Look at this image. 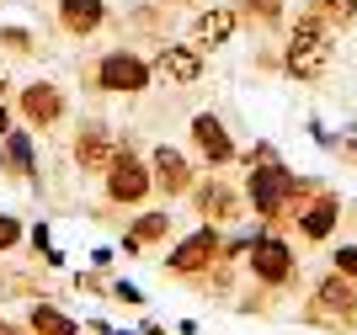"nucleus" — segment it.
<instances>
[{"instance_id":"obj_1","label":"nucleus","mask_w":357,"mask_h":335,"mask_svg":"<svg viewBox=\"0 0 357 335\" xmlns=\"http://www.w3.org/2000/svg\"><path fill=\"white\" fill-rule=\"evenodd\" d=\"M331 48H336L331 22L320 11H304L294 22V38H288V75H294V80H314V75L331 64Z\"/></svg>"},{"instance_id":"obj_2","label":"nucleus","mask_w":357,"mask_h":335,"mask_svg":"<svg viewBox=\"0 0 357 335\" xmlns=\"http://www.w3.org/2000/svg\"><path fill=\"white\" fill-rule=\"evenodd\" d=\"M149 192H155V176H149V165L139 160L134 149H123V144H118L112 165L102 171V197H107V203H118V208H139Z\"/></svg>"},{"instance_id":"obj_3","label":"nucleus","mask_w":357,"mask_h":335,"mask_svg":"<svg viewBox=\"0 0 357 335\" xmlns=\"http://www.w3.org/2000/svg\"><path fill=\"white\" fill-rule=\"evenodd\" d=\"M149 80H155V70H149V59L134 54V48H112V54L96 59V86H102L107 96H139Z\"/></svg>"},{"instance_id":"obj_4","label":"nucleus","mask_w":357,"mask_h":335,"mask_svg":"<svg viewBox=\"0 0 357 335\" xmlns=\"http://www.w3.org/2000/svg\"><path fill=\"white\" fill-rule=\"evenodd\" d=\"M16 112L27 117V128L48 133V128H59V123H64L70 102H64V91L54 86V80H27V86H22V96H16Z\"/></svg>"},{"instance_id":"obj_5","label":"nucleus","mask_w":357,"mask_h":335,"mask_svg":"<svg viewBox=\"0 0 357 335\" xmlns=\"http://www.w3.org/2000/svg\"><path fill=\"white\" fill-rule=\"evenodd\" d=\"M245 197H251V208L256 213H283V203L294 197V171L288 165H278V160H261L251 171V181H245Z\"/></svg>"},{"instance_id":"obj_6","label":"nucleus","mask_w":357,"mask_h":335,"mask_svg":"<svg viewBox=\"0 0 357 335\" xmlns=\"http://www.w3.org/2000/svg\"><path fill=\"white\" fill-rule=\"evenodd\" d=\"M219 250H224V234L213 229V224H203V229H192L171 256H165V272H176V277H197V272H208V266H213Z\"/></svg>"},{"instance_id":"obj_7","label":"nucleus","mask_w":357,"mask_h":335,"mask_svg":"<svg viewBox=\"0 0 357 335\" xmlns=\"http://www.w3.org/2000/svg\"><path fill=\"white\" fill-rule=\"evenodd\" d=\"M251 272L256 282H288L294 277V250H288V240H278V234H256L251 240Z\"/></svg>"},{"instance_id":"obj_8","label":"nucleus","mask_w":357,"mask_h":335,"mask_svg":"<svg viewBox=\"0 0 357 335\" xmlns=\"http://www.w3.org/2000/svg\"><path fill=\"white\" fill-rule=\"evenodd\" d=\"M235 22H240V11H229V6H213V11L192 16V27H187V43H192L197 54H208V48H224L229 38H235Z\"/></svg>"},{"instance_id":"obj_9","label":"nucleus","mask_w":357,"mask_h":335,"mask_svg":"<svg viewBox=\"0 0 357 335\" xmlns=\"http://www.w3.org/2000/svg\"><path fill=\"white\" fill-rule=\"evenodd\" d=\"M149 70L160 75V80H176V86H192L197 75H203V54L192 43H165L160 54L149 59Z\"/></svg>"},{"instance_id":"obj_10","label":"nucleus","mask_w":357,"mask_h":335,"mask_svg":"<svg viewBox=\"0 0 357 335\" xmlns=\"http://www.w3.org/2000/svg\"><path fill=\"white\" fill-rule=\"evenodd\" d=\"M112 155H118V139L102 123H80V133H75V165L80 171H107Z\"/></svg>"},{"instance_id":"obj_11","label":"nucleus","mask_w":357,"mask_h":335,"mask_svg":"<svg viewBox=\"0 0 357 335\" xmlns=\"http://www.w3.org/2000/svg\"><path fill=\"white\" fill-rule=\"evenodd\" d=\"M192 144H197V155H203L208 165H229L235 160V144H229V133H224V123L213 112L192 117Z\"/></svg>"},{"instance_id":"obj_12","label":"nucleus","mask_w":357,"mask_h":335,"mask_svg":"<svg viewBox=\"0 0 357 335\" xmlns=\"http://www.w3.org/2000/svg\"><path fill=\"white\" fill-rule=\"evenodd\" d=\"M59 27L70 38H91L107 27V0H59Z\"/></svg>"},{"instance_id":"obj_13","label":"nucleus","mask_w":357,"mask_h":335,"mask_svg":"<svg viewBox=\"0 0 357 335\" xmlns=\"http://www.w3.org/2000/svg\"><path fill=\"white\" fill-rule=\"evenodd\" d=\"M347 314H352V288H347V282H320V293H314V304H310V325H342Z\"/></svg>"},{"instance_id":"obj_14","label":"nucleus","mask_w":357,"mask_h":335,"mask_svg":"<svg viewBox=\"0 0 357 335\" xmlns=\"http://www.w3.org/2000/svg\"><path fill=\"white\" fill-rule=\"evenodd\" d=\"M0 149H6L0 165H6L11 176H22V181H32V187L43 181V176H38V155H32V133L27 128H11L6 139H0Z\"/></svg>"},{"instance_id":"obj_15","label":"nucleus","mask_w":357,"mask_h":335,"mask_svg":"<svg viewBox=\"0 0 357 335\" xmlns=\"http://www.w3.org/2000/svg\"><path fill=\"white\" fill-rule=\"evenodd\" d=\"M149 176H155V187H160L165 197H181V192L192 187V171H187V160H181V149H171V144L155 149V165H149Z\"/></svg>"},{"instance_id":"obj_16","label":"nucleus","mask_w":357,"mask_h":335,"mask_svg":"<svg viewBox=\"0 0 357 335\" xmlns=\"http://www.w3.org/2000/svg\"><path fill=\"white\" fill-rule=\"evenodd\" d=\"M165 234H171V213H144V219H134L123 229V250L139 256V250H149L155 240H165Z\"/></svg>"},{"instance_id":"obj_17","label":"nucleus","mask_w":357,"mask_h":335,"mask_svg":"<svg viewBox=\"0 0 357 335\" xmlns=\"http://www.w3.org/2000/svg\"><path fill=\"white\" fill-rule=\"evenodd\" d=\"M27 330L32 335H80V325H75L59 304H32L27 309Z\"/></svg>"},{"instance_id":"obj_18","label":"nucleus","mask_w":357,"mask_h":335,"mask_svg":"<svg viewBox=\"0 0 357 335\" xmlns=\"http://www.w3.org/2000/svg\"><path fill=\"white\" fill-rule=\"evenodd\" d=\"M336 213H342V203H336V197H320V203H314L310 213L298 219V229H304V240H326V234L336 229Z\"/></svg>"},{"instance_id":"obj_19","label":"nucleus","mask_w":357,"mask_h":335,"mask_svg":"<svg viewBox=\"0 0 357 335\" xmlns=\"http://www.w3.org/2000/svg\"><path fill=\"white\" fill-rule=\"evenodd\" d=\"M197 213H203V219H229V213H235V192L229 187H219V181H208V187H197Z\"/></svg>"},{"instance_id":"obj_20","label":"nucleus","mask_w":357,"mask_h":335,"mask_svg":"<svg viewBox=\"0 0 357 335\" xmlns=\"http://www.w3.org/2000/svg\"><path fill=\"white\" fill-rule=\"evenodd\" d=\"M310 11H320V16L331 22V27H347V22L357 16V0H314Z\"/></svg>"},{"instance_id":"obj_21","label":"nucleus","mask_w":357,"mask_h":335,"mask_svg":"<svg viewBox=\"0 0 357 335\" xmlns=\"http://www.w3.org/2000/svg\"><path fill=\"white\" fill-rule=\"evenodd\" d=\"M0 48H11V54H38V38L27 27H0Z\"/></svg>"},{"instance_id":"obj_22","label":"nucleus","mask_w":357,"mask_h":335,"mask_svg":"<svg viewBox=\"0 0 357 335\" xmlns=\"http://www.w3.org/2000/svg\"><path fill=\"white\" fill-rule=\"evenodd\" d=\"M16 245H22V219L0 213V256H6V250H16Z\"/></svg>"},{"instance_id":"obj_23","label":"nucleus","mask_w":357,"mask_h":335,"mask_svg":"<svg viewBox=\"0 0 357 335\" xmlns=\"http://www.w3.org/2000/svg\"><path fill=\"white\" fill-rule=\"evenodd\" d=\"M336 272H342V277H357V245H342V250H336Z\"/></svg>"},{"instance_id":"obj_24","label":"nucleus","mask_w":357,"mask_h":335,"mask_svg":"<svg viewBox=\"0 0 357 335\" xmlns=\"http://www.w3.org/2000/svg\"><path fill=\"white\" fill-rule=\"evenodd\" d=\"M112 298H123V304H144V293H139L134 282H123V277L112 282Z\"/></svg>"},{"instance_id":"obj_25","label":"nucleus","mask_w":357,"mask_h":335,"mask_svg":"<svg viewBox=\"0 0 357 335\" xmlns=\"http://www.w3.org/2000/svg\"><path fill=\"white\" fill-rule=\"evenodd\" d=\"M11 128H16V123H11V107L0 102V139H6V133H11Z\"/></svg>"},{"instance_id":"obj_26","label":"nucleus","mask_w":357,"mask_h":335,"mask_svg":"<svg viewBox=\"0 0 357 335\" xmlns=\"http://www.w3.org/2000/svg\"><path fill=\"white\" fill-rule=\"evenodd\" d=\"M0 335H16V325H0Z\"/></svg>"},{"instance_id":"obj_27","label":"nucleus","mask_w":357,"mask_h":335,"mask_svg":"<svg viewBox=\"0 0 357 335\" xmlns=\"http://www.w3.org/2000/svg\"><path fill=\"white\" fill-rule=\"evenodd\" d=\"M0 96H6V70H0Z\"/></svg>"},{"instance_id":"obj_28","label":"nucleus","mask_w":357,"mask_h":335,"mask_svg":"<svg viewBox=\"0 0 357 335\" xmlns=\"http://www.w3.org/2000/svg\"><path fill=\"white\" fill-rule=\"evenodd\" d=\"M112 335H139V330H112Z\"/></svg>"},{"instance_id":"obj_29","label":"nucleus","mask_w":357,"mask_h":335,"mask_svg":"<svg viewBox=\"0 0 357 335\" xmlns=\"http://www.w3.org/2000/svg\"><path fill=\"white\" fill-rule=\"evenodd\" d=\"M165 6H187V0H165Z\"/></svg>"},{"instance_id":"obj_30","label":"nucleus","mask_w":357,"mask_h":335,"mask_svg":"<svg viewBox=\"0 0 357 335\" xmlns=\"http://www.w3.org/2000/svg\"><path fill=\"white\" fill-rule=\"evenodd\" d=\"M347 149H352V155H357V139H352V144H347Z\"/></svg>"}]
</instances>
